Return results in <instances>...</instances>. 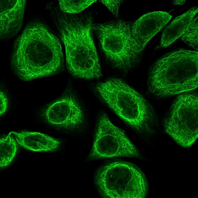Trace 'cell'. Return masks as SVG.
Segmentation results:
<instances>
[{
    "label": "cell",
    "instance_id": "1",
    "mask_svg": "<svg viewBox=\"0 0 198 198\" xmlns=\"http://www.w3.org/2000/svg\"><path fill=\"white\" fill-rule=\"evenodd\" d=\"M63 62L60 40L40 22L27 25L15 42L12 66L23 80L55 74L62 68Z\"/></svg>",
    "mask_w": 198,
    "mask_h": 198
},
{
    "label": "cell",
    "instance_id": "2",
    "mask_svg": "<svg viewBox=\"0 0 198 198\" xmlns=\"http://www.w3.org/2000/svg\"><path fill=\"white\" fill-rule=\"evenodd\" d=\"M93 27L90 17L80 19L61 17L59 19L67 68L73 75L88 80L98 79L102 75L92 37Z\"/></svg>",
    "mask_w": 198,
    "mask_h": 198
},
{
    "label": "cell",
    "instance_id": "3",
    "mask_svg": "<svg viewBox=\"0 0 198 198\" xmlns=\"http://www.w3.org/2000/svg\"><path fill=\"white\" fill-rule=\"evenodd\" d=\"M198 86V53L180 50L166 54L155 64L148 88L159 97L194 90Z\"/></svg>",
    "mask_w": 198,
    "mask_h": 198
},
{
    "label": "cell",
    "instance_id": "4",
    "mask_svg": "<svg viewBox=\"0 0 198 198\" xmlns=\"http://www.w3.org/2000/svg\"><path fill=\"white\" fill-rule=\"evenodd\" d=\"M96 88L105 102L125 122L140 132L149 130L155 120L154 112L133 89L117 78L108 79Z\"/></svg>",
    "mask_w": 198,
    "mask_h": 198
},
{
    "label": "cell",
    "instance_id": "5",
    "mask_svg": "<svg viewBox=\"0 0 198 198\" xmlns=\"http://www.w3.org/2000/svg\"><path fill=\"white\" fill-rule=\"evenodd\" d=\"M96 184L104 197L144 198L148 183L143 172L136 166L127 162L111 163L100 169Z\"/></svg>",
    "mask_w": 198,
    "mask_h": 198
},
{
    "label": "cell",
    "instance_id": "6",
    "mask_svg": "<svg viewBox=\"0 0 198 198\" xmlns=\"http://www.w3.org/2000/svg\"><path fill=\"white\" fill-rule=\"evenodd\" d=\"M132 24L119 20L93 26L107 57L115 66L123 70L131 66L140 52L133 35Z\"/></svg>",
    "mask_w": 198,
    "mask_h": 198
},
{
    "label": "cell",
    "instance_id": "7",
    "mask_svg": "<svg viewBox=\"0 0 198 198\" xmlns=\"http://www.w3.org/2000/svg\"><path fill=\"white\" fill-rule=\"evenodd\" d=\"M165 132L180 146H191L198 137V97L183 94L176 99L164 123Z\"/></svg>",
    "mask_w": 198,
    "mask_h": 198
},
{
    "label": "cell",
    "instance_id": "8",
    "mask_svg": "<svg viewBox=\"0 0 198 198\" xmlns=\"http://www.w3.org/2000/svg\"><path fill=\"white\" fill-rule=\"evenodd\" d=\"M139 155L124 133L113 125L106 114L102 115L90 157L98 159L136 157Z\"/></svg>",
    "mask_w": 198,
    "mask_h": 198
},
{
    "label": "cell",
    "instance_id": "9",
    "mask_svg": "<svg viewBox=\"0 0 198 198\" xmlns=\"http://www.w3.org/2000/svg\"><path fill=\"white\" fill-rule=\"evenodd\" d=\"M43 116L49 123L66 128L78 127L83 120L81 107L71 95L64 96L51 104L45 110Z\"/></svg>",
    "mask_w": 198,
    "mask_h": 198
},
{
    "label": "cell",
    "instance_id": "10",
    "mask_svg": "<svg viewBox=\"0 0 198 198\" xmlns=\"http://www.w3.org/2000/svg\"><path fill=\"white\" fill-rule=\"evenodd\" d=\"M171 17L166 12L155 11L143 15L133 23V35L140 52L149 41L169 22Z\"/></svg>",
    "mask_w": 198,
    "mask_h": 198
},
{
    "label": "cell",
    "instance_id": "11",
    "mask_svg": "<svg viewBox=\"0 0 198 198\" xmlns=\"http://www.w3.org/2000/svg\"><path fill=\"white\" fill-rule=\"evenodd\" d=\"M26 0L0 1V37L15 35L22 24Z\"/></svg>",
    "mask_w": 198,
    "mask_h": 198
},
{
    "label": "cell",
    "instance_id": "12",
    "mask_svg": "<svg viewBox=\"0 0 198 198\" xmlns=\"http://www.w3.org/2000/svg\"><path fill=\"white\" fill-rule=\"evenodd\" d=\"M12 133L22 147L33 151H53L60 144L58 140L39 132L23 131Z\"/></svg>",
    "mask_w": 198,
    "mask_h": 198
},
{
    "label": "cell",
    "instance_id": "13",
    "mask_svg": "<svg viewBox=\"0 0 198 198\" xmlns=\"http://www.w3.org/2000/svg\"><path fill=\"white\" fill-rule=\"evenodd\" d=\"M198 7H193L184 14L176 17L163 30L160 46L166 47L182 36L184 31L198 12Z\"/></svg>",
    "mask_w": 198,
    "mask_h": 198
},
{
    "label": "cell",
    "instance_id": "14",
    "mask_svg": "<svg viewBox=\"0 0 198 198\" xmlns=\"http://www.w3.org/2000/svg\"><path fill=\"white\" fill-rule=\"evenodd\" d=\"M10 132L0 139V167L4 168L12 162L16 156L17 142Z\"/></svg>",
    "mask_w": 198,
    "mask_h": 198
},
{
    "label": "cell",
    "instance_id": "15",
    "mask_svg": "<svg viewBox=\"0 0 198 198\" xmlns=\"http://www.w3.org/2000/svg\"><path fill=\"white\" fill-rule=\"evenodd\" d=\"M60 10L70 13L80 12L96 0H59Z\"/></svg>",
    "mask_w": 198,
    "mask_h": 198
},
{
    "label": "cell",
    "instance_id": "16",
    "mask_svg": "<svg viewBox=\"0 0 198 198\" xmlns=\"http://www.w3.org/2000/svg\"><path fill=\"white\" fill-rule=\"evenodd\" d=\"M198 18L197 17L192 20L181 36L185 42L196 50L198 46Z\"/></svg>",
    "mask_w": 198,
    "mask_h": 198
},
{
    "label": "cell",
    "instance_id": "17",
    "mask_svg": "<svg viewBox=\"0 0 198 198\" xmlns=\"http://www.w3.org/2000/svg\"><path fill=\"white\" fill-rule=\"evenodd\" d=\"M116 16L118 15L120 4L119 0H100Z\"/></svg>",
    "mask_w": 198,
    "mask_h": 198
},
{
    "label": "cell",
    "instance_id": "18",
    "mask_svg": "<svg viewBox=\"0 0 198 198\" xmlns=\"http://www.w3.org/2000/svg\"><path fill=\"white\" fill-rule=\"evenodd\" d=\"M0 116L5 113L7 110L8 100L7 97L3 92L0 91Z\"/></svg>",
    "mask_w": 198,
    "mask_h": 198
},
{
    "label": "cell",
    "instance_id": "19",
    "mask_svg": "<svg viewBox=\"0 0 198 198\" xmlns=\"http://www.w3.org/2000/svg\"><path fill=\"white\" fill-rule=\"evenodd\" d=\"M185 1L186 0H174L172 1V3L174 5H182L185 2Z\"/></svg>",
    "mask_w": 198,
    "mask_h": 198
}]
</instances>
